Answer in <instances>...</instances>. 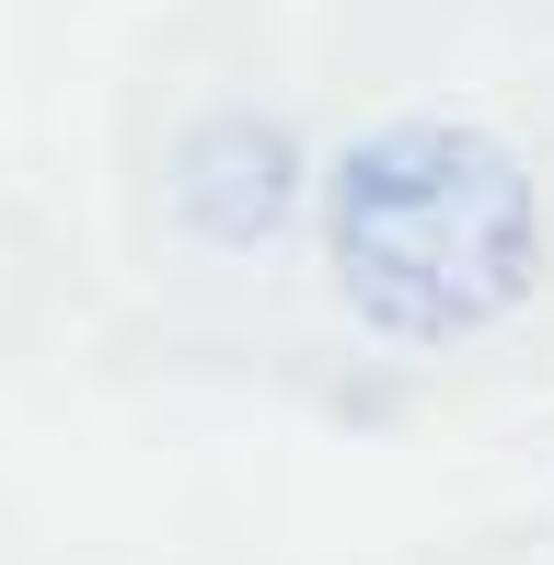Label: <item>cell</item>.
Returning <instances> with one entry per match:
<instances>
[{"mask_svg":"<svg viewBox=\"0 0 554 565\" xmlns=\"http://www.w3.org/2000/svg\"><path fill=\"white\" fill-rule=\"evenodd\" d=\"M532 173L462 116L370 127L335 162V289L382 335H462L532 289Z\"/></svg>","mask_w":554,"mask_h":565,"instance_id":"6da1fadb","label":"cell"}]
</instances>
